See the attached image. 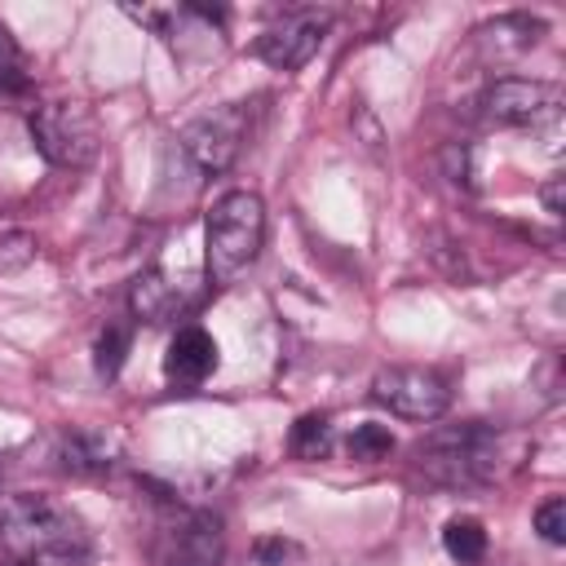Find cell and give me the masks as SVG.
<instances>
[{
  "label": "cell",
  "instance_id": "cell-2",
  "mask_svg": "<svg viewBox=\"0 0 566 566\" xmlns=\"http://www.w3.org/2000/svg\"><path fill=\"white\" fill-rule=\"evenodd\" d=\"M265 243V203L252 190H230L212 203L203 221V261L212 283L239 279Z\"/></svg>",
  "mask_w": 566,
  "mask_h": 566
},
{
  "label": "cell",
  "instance_id": "cell-20",
  "mask_svg": "<svg viewBox=\"0 0 566 566\" xmlns=\"http://www.w3.org/2000/svg\"><path fill=\"white\" fill-rule=\"evenodd\" d=\"M562 181H566V177H562V172H553V177L539 186V199H544V208H548L553 217L566 208V199H562Z\"/></svg>",
  "mask_w": 566,
  "mask_h": 566
},
{
  "label": "cell",
  "instance_id": "cell-3",
  "mask_svg": "<svg viewBox=\"0 0 566 566\" xmlns=\"http://www.w3.org/2000/svg\"><path fill=\"white\" fill-rule=\"evenodd\" d=\"M495 447H500L495 433L478 420L442 424L416 447V464L429 482L464 491V486H482L495 473Z\"/></svg>",
  "mask_w": 566,
  "mask_h": 566
},
{
  "label": "cell",
  "instance_id": "cell-18",
  "mask_svg": "<svg viewBox=\"0 0 566 566\" xmlns=\"http://www.w3.org/2000/svg\"><path fill=\"white\" fill-rule=\"evenodd\" d=\"M535 531L548 539V544H566V500L553 495L535 509Z\"/></svg>",
  "mask_w": 566,
  "mask_h": 566
},
{
  "label": "cell",
  "instance_id": "cell-10",
  "mask_svg": "<svg viewBox=\"0 0 566 566\" xmlns=\"http://www.w3.org/2000/svg\"><path fill=\"white\" fill-rule=\"evenodd\" d=\"M217 371V340L203 332V327H181L172 340H168V354H164V376L181 389H195L203 385L208 376Z\"/></svg>",
  "mask_w": 566,
  "mask_h": 566
},
{
  "label": "cell",
  "instance_id": "cell-11",
  "mask_svg": "<svg viewBox=\"0 0 566 566\" xmlns=\"http://www.w3.org/2000/svg\"><path fill=\"white\" fill-rule=\"evenodd\" d=\"M128 305H133V314H137L142 323L159 327V323H172V318L190 305V296H186V287H181L177 279H168L164 270H150V274L133 279Z\"/></svg>",
  "mask_w": 566,
  "mask_h": 566
},
{
  "label": "cell",
  "instance_id": "cell-21",
  "mask_svg": "<svg viewBox=\"0 0 566 566\" xmlns=\"http://www.w3.org/2000/svg\"><path fill=\"white\" fill-rule=\"evenodd\" d=\"M0 71H13V40L0 31Z\"/></svg>",
  "mask_w": 566,
  "mask_h": 566
},
{
  "label": "cell",
  "instance_id": "cell-5",
  "mask_svg": "<svg viewBox=\"0 0 566 566\" xmlns=\"http://www.w3.org/2000/svg\"><path fill=\"white\" fill-rule=\"evenodd\" d=\"M371 398L402 420L429 424L451 407V380L433 367H385L371 380Z\"/></svg>",
  "mask_w": 566,
  "mask_h": 566
},
{
  "label": "cell",
  "instance_id": "cell-16",
  "mask_svg": "<svg viewBox=\"0 0 566 566\" xmlns=\"http://www.w3.org/2000/svg\"><path fill=\"white\" fill-rule=\"evenodd\" d=\"M128 340H133V332H128L124 323H111V327L97 336V345H93V367H97L102 380H115V376H119V367H124V358H128Z\"/></svg>",
  "mask_w": 566,
  "mask_h": 566
},
{
  "label": "cell",
  "instance_id": "cell-9",
  "mask_svg": "<svg viewBox=\"0 0 566 566\" xmlns=\"http://www.w3.org/2000/svg\"><path fill=\"white\" fill-rule=\"evenodd\" d=\"M226 535L212 513H177V522L159 535L164 566H221Z\"/></svg>",
  "mask_w": 566,
  "mask_h": 566
},
{
  "label": "cell",
  "instance_id": "cell-6",
  "mask_svg": "<svg viewBox=\"0 0 566 566\" xmlns=\"http://www.w3.org/2000/svg\"><path fill=\"white\" fill-rule=\"evenodd\" d=\"M562 111V88L544 80H495L482 97V115L495 128H539Z\"/></svg>",
  "mask_w": 566,
  "mask_h": 566
},
{
  "label": "cell",
  "instance_id": "cell-17",
  "mask_svg": "<svg viewBox=\"0 0 566 566\" xmlns=\"http://www.w3.org/2000/svg\"><path fill=\"white\" fill-rule=\"evenodd\" d=\"M394 451V433L385 429V424H358L354 433H349V455L354 460H385Z\"/></svg>",
  "mask_w": 566,
  "mask_h": 566
},
{
  "label": "cell",
  "instance_id": "cell-15",
  "mask_svg": "<svg viewBox=\"0 0 566 566\" xmlns=\"http://www.w3.org/2000/svg\"><path fill=\"white\" fill-rule=\"evenodd\" d=\"M287 447H292L296 460H323L327 447H332V424H327V416H323V411H305V416L292 424Z\"/></svg>",
  "mask_w": 566,
  "mask_h": 566
},
{
  "label": "cell",
  "instance_id": "cell-13",
  "mask_svg": "<svg viewBox=\"0 0 566 566\" xmlns=\"http://www.w3.org/2000/svg\"><path fill=\"white\" fill-rule=\"evenodd\" d=\"M57 460H62L66 473H80V478H102V473L115 469V451H111V442L102 433H71V438H62Z\"/></svg>",
  "mask_w": 566,
  "mask_h": 566
},
{
  "label": "cell",
  "instance_id": "cell-19",
  "mask_svg": "<svg viewBox=\"0 0 566 566\" xmlns=\"http://www.w3.org/2000/svg\"><path fill=\"white\" fill-rule=\"evenodd\" d=\"M287 557H296V544H287V539H279V535L256 539V562H261V566H283Z\"/></svg>",
  "mask_w": 566,
  "mask_h": 566
},
{
  "label": "cell",
  "instance_id": "cell-8",
  "mask_svg": "<svg viewBox=\"0 0 566 566\" xmlns=\"http://www.w3.org/2000/svg\"><path fill=\"white\" fill-rule=\"evenodd\" d=\"M239 146H243V111H239V106L199 115V119L186 124V133H181V150H186L203 172H226V168L234 164Z\"/></svg>",
  "mask_w": 566,
  "mask_h": 566
},
{
  "label": "cell",
  "instance_id": "cell-22",
  "mask_svg": "<svg viewBox=\"0 0 566 566\" xmlns=\"http://www.w3.org/2000/svg\"><path fill=\"white\" fill-rule=\"evenodd\" d=\"M4 80H9V71H0V88H4Z\"/></svg>",
  "mask_w": 566,
  "mask_h": 566
},
{
  "label": "cell",
  "instance_id": "cell-7",
  "mask_svg": "<svg viewBox=\"0 0 566 566\" xmlns=\"http://www.w3.org/2000/svg\"><path fill=\"white\" fill-rule=\"evenodd\" d=\"M323 31H327V18L323 13H283L279 22H270L261 31L256 57L270 62L274 71H296V66H305L318 53Z\"/></svg>",
  "mask_w": 566,
  "mask_h": 566
},
{
  "label": "cell",
  "instance_id": "cell-1",
  "mask_svg": "<svg viewBox=\"0 0 566 566\" xmlns=\"http://www.w3.org/2000/svg\"><path fill=\"white\" fill-rule=\"evenodd\" d=\"M0 544L27 566H88L84 522L49 495H4L0 500Z\"/></svg>",
  "mask_w": 566,
  "mask_h": 566
},
{
  "label": "cell",
  "instance_id": "cell-14",
  "mask_svg": "<svg viewBox=\"0 0 566 566\" xmlns=\"http://www.w3.org/2000/svg\"><path fill=\"white\" fill-rule=\"evenodd\" d=\"M442 548H447L451 562H460V566H478V562L486 557V531H482V522L469 517V513L451 517V522L442 526Z\"/></svg>",
  "mask_w": 566,
  "mask_h": 566
},
{
  "label": "cell",
  "instance_id": "cell-12",
  "mask_svg": "<svg viewBox=\"0 0 566 566\" xmlns=\"http://www.w3.org/2000/svg\"><path fill=\"white\" fill-rule=\"evenodd\" d=\"M473 35H478V49H482L486 57L504 62V57H517V53L535 49V40L544 35V22L531 18V13H500V18L482 22Z\"/></svg>",
  "mask_w": 566,
  "mask_h": 566
},
{
  "label": "cell",
  "instance_id": "cell-4",
  "mask_svg": "<svg viewBox=\"0 0 566 566\" xmlns=\"http://www.w3.org/2000/svg\"><path fill=\"white\" fill-rule=\"evenodd\" d=\"M31 142L57 168H88L97 159V146H102L97 115L71 97L44 102L31 111Z\"/></svg>",
  "mask_w": 566,
  "mask_h": 566
},
{
  "label": "cell",
  "instance_id": "cell-23",
  "mask_svg": "<svg viewBox=\"0 0 566 566\" xmlns=\"http://www.w3.org/2000/svg\"><path fill=\"white\" fill-rule=\"evenodd\" d=\"M22 566H27V562H22Z\"/></svg>",
  "mask_w": 566,
  "mask_h": 566
}]
</instances>
